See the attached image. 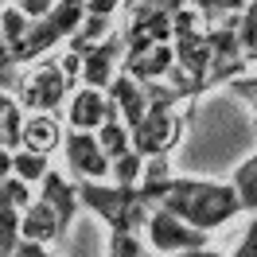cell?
Returning a JSON list of instances; mask_svg holds the SVG:
<instances>
[{
    "mask_svg": "<svg viewBox=\"0 0 257 257\" xmlns=\"http://www.w3.org/2000/svg\"><path fill=\"white\" fill-rule=\"evenodd\" d=\"M145 203L148 207L156 203L160 210L176 214L179 222L195 226L203 234L218 230L234 214H241V203H238V195H234V187L230 183H214V179H176L172 176L156 191H148Z\"/></svg>",
    "mask_w": 257,
    "mask_h": 257,
    "instance_id": "cell-1",
    "label": "cell"
},
{
    "mask_svg": "<svg viewBox=\"0 0 257 257\" xmlns=\"http://www.w3.org/2000/svg\"><path fill=\"white\" fill-rule=\"evenodd\" d=\"M78 207L82 203H78L74 183H66L59 172H47V179L39 183L35 203L20 214V238L35 241V245H51V241L70 226V218H74Z\"/></svg>",
    "mask_w": 257,
    "mask_h": 257,
    "instance_id": "cell-2",
    "label": "cell"
},
{
    "mask_svg": "<svg viewBox=\"0 0 257 257\" xmlns=\"http://www.w3.org/2000/svg\"><path fill=\"white\" fill-rule=\"evenodd\" d=\"M74 191H78L82 207H90L101 222L109 226V234H137V238H141V230L148 226L152 207H148L145 199H141V191H133V187L82 179V183H74Z\"/></svg>",
    "mask_w": 257,
    "mask_h": 257,
    "instance_id": "cell-3",
    "label": "cell"
},
{
    "mask_svg": "<svg viewBox=\"0 0 257 257\" xmlns=\"http://www.w3.org/2000/svg\"><path fill=\"white\" fill-rule=\"evenodd\" d=\"M238 24L241 12L226 16L222 24H210L207 28V78H203V94L214 86H230V82L245 78V55L238 43Z\"/></svg>",
    "mask_w": 257,
    "mask_h": 257,
    "instance_id": "cell-4",
    "label": "cell"
},
{
    "mask_svg": "<svg viewBox=\"0 0 257 257\" xmlns=\"http://www.w3.org/2000/svg\"><path fill=\"white\" fill-rule=\"evenodd\" d=\"M172 24H176V0H141L128 8V28H125V55L172 43Z\"/></svg>",
    "mask_w": 257,
    "mask_h": 257,
    "instance_id": "cell-5",
    "label": "cell"
},
{
    "mask_svg": "<svg viewBox=\"0 0 257 257\" xmlns=\"http://www.w3.org/2000/svg\"><path fill=\"white\" fill-rule=\"evenodd\" d=\"M66 90H70V78L63 74L59 63H35L32 70H24V82H20V105L32 113H51L63 105Z\"/></svg>",
    "mask_w": 257,
    "mask_h": 257,
    "instance_id": "cell-6",
    "label": "cell"
},
{
    "mask_svg": "<svg viewBox=\"0 0 257 257\" xmlns=\"http://www.w3.org/2000/svg\"><path fill=\"white\" fill-rule=\"evenodd\" d=\"M183 125H187V121H183V113H176V109H152L141 125L128 133V137H133V152H137V156H145V160L168 156V152L179 145Z\"/></svg>",
    "mask_w": 257,
    "mask_h": 257,
    "instance_id": "cell-7",
    "label": "cell"
},
{
    "mask_svg": "<svg viewBox=\"0 0 257 257\" xmlns=\"http://www.w3.org/2000/svg\"><path fill=\"white\" fill-rule=\"evenodd\" d=\"M145 234H148V241H152V249L164 253V257L187 253V249H207V234H203V230L179 222L176 214H168V210H160V207L148 214Z\"/></svg>",
    "mask_w": 257,
    "mask_h": 257,
    "instance_id": "cell-8",
    "label": "cell"
},
{
    "mask_svg": "<svg viewBox=\"0 0 257 257\" xmlns=\"http://www.w3.org/2000/svg\"><path fill=\"white\" fill-rule=\"evenodd\" d=\"M121 63H125V39H121V35H109L101 47H94L90 55H82V70H78L82 86L109 94L113 78L121 74V70H117Z\"/></svg>",
    "mask_w": 257,
    "mask_h": 257,
    "instance_id": "cell-9",
    "label": "cell"
},
{
    "mask_svg": "<svg viewBox=\"0 0 257 257\" xmlns=\"http://www.w3.org/2000/svg\"><path fill=\"white\" fill-rule=\"evenodd\" d=\"M63 148H66V168L78 176V183H82V179L105 183V176H109V160H105V152L97 148L94 133H66Z\"/></svg>",
    "mask_w": 257,
    "mask_h": 257,
    "instance_id": "cell-10",
    "label": "cell"
},
{
    "mask_svg": "<svg viewBox=\"0 0 257 257\" xmlns=\"http://www.w3.org/2000/svg\"><path fill=\"white\" fill-rule=\"evenodd\" d=\"M113 101V109H117V117L125 121V128L133 133V128L145 121L148 113H152V101H148V90H145V82H137V78H128L125 70L113 78L109 86V94H105Z\"/></svg>",
    "mask_w": 257,
    "mask_h": 257,
    "instance_id": "cell-11",
    "label": "cell"
},
{
    "mask_svg": "<svg viewBox=\"0 0 257 257\" xmlns=\"http://www.w3.org/2000/svg\"><path fill=\"white\" fill-rule=\"evenodd\" d=\"M109 113H113L109 97L101 94V90L82 86V90H74L70 105H66V121H70V133H97V128L105 125Z\"/></svg>",
    "mask_w": 257,
    "mask_h": 257,
    "instance_id": "cell-12",
    "label": "cell"
},
{
    "mask_svg": "<svg viewBox=\"0 0 257 257\" xmlns=\"http://www.w3.org/2000/svg\"><path fill=\"white\" fill-rule=\"evenodd\" d=\"M176 66V51L172 43H160V47L137 51V55H125V74L137 82H164Z\"/></svg>",
    "mask_w": 257,
    "mask_h": 257,
    "instance_id": "cell-13",
    "label": "cell"
},
{
    "mask_svg": "<svg viewBox=\"0 0 257 257\" xmlns=\"http://www.w3.org/2000/svg\"><path fill=\"white\" fill-rule=\"evenodd\" d=\"M59 145H63L59 117L55 113H28V121H24V148L39 152V156H51Z\"/></svg>",
    "mask_w": 257,
    "mask_h": 257,
    "instance_id": "cell-14",
    "label": "cell"
},
{
    "mask_svg": "<svg viewBox=\"0 0 257 257\" xmlns=\"http://www.w3.org/2000/svg\"><path fill=\"white\" fill-rule=\"evenodd\" d=\"M94 137H97V148L105 152V160H109V164H113V160H121V156H128V152H133V137H128L125 121L117 117V109H113L109 117H105V125L97 128Z\"/></svg>",
    "mask_w": 257,
    "mask_h": 257,
    "instance_id": "cell-15",
    "label": "cell"
},
{
    "mask_svg": "<svg viewBox=\"0 0 257 257\" xmlns=\"http://www.w3.org/2000/svg\"><path fill=\"white\" fill-rule=\"evenodd\" d=\"M230 187H234V195H238L241 210H257V152H253V156H245V160L234 168Z\"/></svg>",
    "mask_w": 257,
    "mask_h": 257,
    "instance_id": "cell-16",
    "label": "cell"
},
{
    "mask_svg": "<svg viewBox=\"0 0 257 257\" xmlns=\"http://www.w3.org/2000/svg\"><path fill=\"white\" fill-rule=\"evenodd\" d=\"M51 172L47 156H39V152H28V148H20V152H12V176L24 179V183H43Z\"/></svg>",
    "mask_w": 257,
    "mask_h": 257,
    "instance_id": "cell-17",
    "label": "cell"
},
{
    "mask_svg": "<svg viewBox=\"0 0 257 257\" xmlns=\"http://www.w3.org/2000/svg\"><path fill=\"white\" fill-rule=\"evenodd\" d=\"M141 176H145V156H137V152H128V156H121V160L109 164V179L117 183V187H141Z\"/></svg>",
    "mask_w": 257,
    "mask_h": 257,
    "instance_id": "cell-18",
    "label": "cell"
},
{
    "mask_svg": "<svg viewBox=\"0 0 257 257\" xmlns=\"http://www.w3.org/2000/svg\"><path fill=\"white\" fill-rule=\"evenodd\" d=\"M238 43H241V55L245 63L253 66L257 63V0L241 8V24H238Z\"/></svg>",
    "mask_w": 257,
    "mask_h": 257,
    "instance_id": "cell-19",
    "label": "cell"
},
{
    "mask_svg": "<svg viewBox=\"0 0 257 257\" xmlns=\"http://www.w3.org/2000/svg\"><path fill=\"white\" fill-rule=\"evenodd\" d=\"M20 82H24V70H20L16 55L8 47H0V94H16Z\"/></svg>",
    "mask_w": 257,
    "mask_h": 257,
    "instance_id": "cell-20",
    "label": "cell"
},
{
    "mask_svg": "<svg viewBox=\"0 0 257 257\" xmlns=\"http://www.w3.org/2000/svg\"><path fill=\"white\" fill-rule=\"evenodd\" d=\"M4 199L12 203V207L24 214V210L35 203V195H32V183H24V179H16V176H8L4 179Z\"/></svg>",
    "mask_w": 257,
    "mask_h": 257,
    "instance_id": "cell-21",
    "label": "cell"
},
{
    "mask_svg": "<svg viewBox=\"0 0 257 257\" xmlns=\"http://www.w3.org/2000/svg\"><path fill=\"white\" fill-rule=\"evenodd\" d=\"M105 257H145L141 238H137V234H109V249H105Z\"/></svg>",
    "mask_w": 257,
    "mask_h": 257,
    "instance_id": "cell-22",
    "label": "cell"
},
{
    "mask_svg": "<svg viewBox=\"0 0 257 257\" xmlns=\"http://www.w3.org/2000/svg\"><path fill=\"white\" fill-rule=\"evenodd\" d=\"M230 90H234L241 101H249V109H253V128H257V74H245V78L230 82Z\"/></svg>",
    "mask_w": 257,
    "mask_h": 257,
    "instance_id": "cell-23",
    "label": "cell"
},
{
    "mask_svg": "<svg viewBox=\"0 0 257 257\" xmlns=\"http://www.w3.org/2000/svg\"><path fill=\"white\" fill-rule=\"evenodd\" d=\"M230 257H257V218L249 222V230L238 238V245L230 249Z\"/></svg>",
    "mask_w": 257,
    "mask_h": 257,
    "instance_id": "cell-24",
    "label": "cell"
},
{
    "mask_svg": "<svg viewBox=\"0 0 257 257\" xmlns=\"http://www.w3.org/2000/svg\"><path fill=\"white\" fill-rule=\"evenodd\" d=\"M16 8L28 20H43V16H51V8H55V4H51V0H20Z\"/></svg>",
    "mask_w": 257,
    "mask_h": 257,
    "instance_id": "cell-25",
    "label": "cell"
},
{
    "mask_svg": "<svg viewBox=\"0 0 257 257\" xmlns=\"http://www.w3.org/2000/svg\"><path fill=\"white\" fill-rule=\"evenodd\" d=\"M86 12L90 16H113L117 12V0H86Z\"/></svg>",
    "mask_w": 257,
    "mask_h": 257,
    "instance_id": "cell-26",
    "label": "cell"
},
{
    "mask_svg": "<svg viewBox=\"0 0 257 257\" xmlns=\"http://www.w3.org/2000/svg\"><path fill=\"white\" fill-rule=\"evenodd\" d=\"M12 257H51V253H47V245H35V241H20Z\"/></svg>",
    "mask_w": 257,
    "mask_h": 257,
    "instance_id": "cell-27",
    "label": "cell"
},
{
    "mask_svg": "<svg viewBox=\"0 0 257 257\" xmlns=\"http://www.w3.org/2000/svg\"><path fill=\"white\" fill-rule=\"evenodd\" d=\"M8 176H12V152H8V148L0 145V183H4Z\"/></svg>",
    "mask_w": 257,
    "mask_h": 257,
    "instance_id": "cell-28",
    "label": "cell"
},
{
    "mask_svg": "<svg viewBox=\"0 0 257 257\" xmlns=\"http://www.w3.org/2000/svg\"><path fill=\"white\" fill-rule=\"evenodd\" d=\"M12 105H16V101H12V94H0V125H4V117L12 113Z\"/></svg>",
    "mask_w": 257,
    "mask_h": 257,
    "instance_id": "cell-29",
    "label": "cell"
},
{
    "mask_svg": "<svg viewBox=\"0 0 257 257\" xmlns=\"http://www.w3.org/2000/svg\"><path fill=\"white\" fill-rule=\"evenodd\" d=\"M176 257H222V253H214V249H187V253H176Z\"/></svg>",
    "mask_w": 257,
    "mask_h": 257,
    "instance_id": "cell-30",
    "label": "cell"
},
{
    "mask_svg": "<svg viewBox=\"0 0 257 257\" xmlns=\"http://www.w3.org/2000/svg\"><path fill=\"white\" fill-rule=\"evenodd\" d=\"M0 47H4V24H0Z\"/></svg>",
    "mask_w": 257,
    "mask_h": 257,
    "instance_id": "cell-31",
    "label": "cell"
},
{
    "mask_svg": "<svg viewBox=\"0 0 257 257\" xmlns=\"http://www.w3.org/2000/svg\"><path fill=\"white\" fill-rule=\"evenodd\" d=\"M0 257H12V253H4V249H0Z\"/></svg>",
    "mask_w": 257,
    "mask_h": 257,
    "instance_id": "cell-32",
    "label": "cell"
},
{
    "mask_svg": "<svg viewBox=\"0 0 257 257\" xmlns=\"http://www.w3.org/2000/svg\"><path fill=\"white\" fill-rule=\"evenodd\" d=\"M145 257H148V253H145Z\"/></svg>",
    "mask_w": 257,
    "mask_h": 257,
    "instance_id": "cell-33",
    "label": "cell"
}]
</instances>
